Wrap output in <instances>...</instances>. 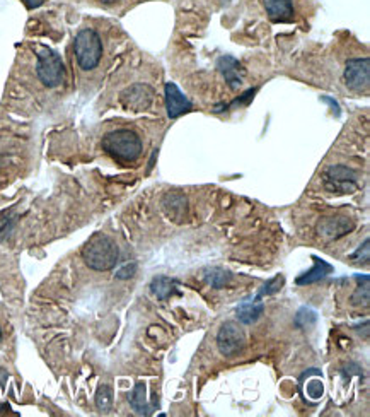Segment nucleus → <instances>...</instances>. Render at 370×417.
Returning a JSON list of instances; mask_svg holds the SVG:
<instances>
[{
  "mask_svg": "<svg viewBox=\"0 0 370 417\" xmlns=\"http://www.w3.org/2000/svg\"><path fill=\"white\" fill-rule=\"evenodd\" d=\"M246 346V337L242 328L236 321H225L222 325L219 333H217V347L219 353L225 358H234L239 353H242Z\"/></svg>",
  "mask_w": 370,
  "mask_h": 417,
  "instance_id": "obj_5",
  "label": "nucleus"
},
{
  "mask_svg": "<svg viewBox=\"0 0 370 417\" xmlns=\"http://www.w3.org/2000/svg\"><path fill=\"white\" fill-rule=\"evenodd\" d=\"M323 393H324V386L319 378H316V380H307L306 395L311 398V401H319V398L323 397Z\"/></svg>",
  "mask_w": 370,
  "mask_h": 417,
  "instance_id": "obj_21",
  "label": "nucleus"
},
{
  "mask_svg": "<svg viewBox=\"0 0 370 417\" xmlns=\"http://www.w3.org/2000/svg\"><path fill=\"white\" fill-rule=\"evenodd\" d=\"M282 286H284V277L275 276L273 279H269L268 282H264V286L259 289L258 294L261 298L272 296V294H275V293H278V291L282 289Z\"/></svg>",
  "mask_w": 370,
  "mask_h": 417,
  "instance_id": "obj_20",
  "label": "nucleus"
},
{
  "mask_svg": "<svg viewBox=\"0 0 370 417\" xmlns=\"http://www.w3.org/2000/svg\"><path fill=\"white\" fill-rule=\"evenodd\" d=\"M135 271H137L135 263L126 265L125 268H121V271H118V273H116V277H118V279H130V277L135 276Z\"/></svg>",
  "mask_w": 370,
  "mask_h": 417,
  "instance_id": "obj_24",
  "label": "nucleus"
},
{
  "mask_svg": "<svg viewBox=\"0 0 370 417\" xmlns=\"http://www.w3.org/2000/svg\"><path fill=\"white\" fill-rule=\"evenodd\" d=\"M96 407L101 412H110L113 407V390L111 386L101 385L96 392Z\"/></svg>",
  "mask_w": 370,
  "mask_h": 417,
  "instance_id": "obj_18",
  "label": "nucleus"
},
{
  "mask_svg": "<svg viewBox=\"0 0 370 417\" xmlns=\"http://www.w3.org/2000/svg\"><path fill=\"white\" fill-rule=\"evenodd\" d=\"M345 82L348 88L355 91V93H364V91L369 89L370 60L367 56L348 60L345 69Z\"/></svg>",
  "mask_w": 370,
  "mask_h": 417,
  "instance_id": "obj_8",
  "label": "nucleus"
},
{
  "mask_svg": "<svg viewBox=\"0 0 370 417\" xmlns=\"http://www.w3.org/2000/svg\"><path fill=\"white\" fill-rule=\"evenodd\" d=\"M269 19L275 23H289L294 17V6L292 0H263Z\"/></svg>",
  "mask_w": 370,
  "mask_h": 417,
  "instance_id": "obj_13",
  "label": "nucleus"
},
{
  "mask_svg": "<svg viewBox=\"0 0 370 417\" xmlns=\"http://www.w3.org/2000/svg\"><path fill=\"white\" fill-rule=\"evenodd\" d=\"M317 320V315L314 310H311V308H300L297 311V315H295V325H297L299 328H309L312 327V325L316 323Z\"/></svg>",
  "mask_w": 370,
  "mask_h": 417,
  "instance_id": "obj_19",
  "label": "nucleus"
},
{
  "mask_svg": "<svg viewBox=\"0 0 370 417\" xmlns=\"http://www.w3.org/2000/svg\"><path fill=\"white\" fill-rule=\"evenodd\" d=\"M73 51H76L77 64H79L82 71H93L101 62V38L94 29H82L76 36V41H73Z\"/></svg>",
  "mask_w": 370,
  "mask_h": 417,
  "instance_id": "obj_3",
  "label": "nucleus"
},
{
  "mask_svg": "<svg viewBox=\"0 0 370 417\" xmlns=\"http://www.w3.org/2000/svg\"><path fill=\"white\" fill-rule=\"evenodd\" d=\"M356 171L346 166H331L324 171V185L331 192L350 194L356 189Z\"/></svg>",
  "mask_w": 370,
  "mask_h": 417,
  "instance_id": "obj_6",
  "label": "nucleus"
},
{
  "mask_svg": "<svg viewBox=\"0 0 370 417\" xmlns=\"http://www.w3.org/2000/svg\"><path fill=\"white\" fill-rule=\"evenodd\" d=\"M203 281L213 289H224L230 284L232 276H230V272L225 271V268L208 267L203 271Z\"/></svg>",
  "mask_w": 370,
  "mask_h": 417,
  "instance_id": "obj_16",
  "label": "nucleus"
},
{
  "mask_svg": "<svg viewBox=\"0 0 370 417\" xmlns=\"http://www.w3.org/2000/svg\"><path fill=\"white\" fill-rule=\"evenodd\" d=\"M0 341H2V332H0Z\"/></svg>",
  "mask_w": 370,
  "mask_h": 417,
  "instance_id": "obj_27",
  "label": "nucleus"
},
{
  "mask_svg": "<svg viewBox=\"0 0 370 417\" xmlns=\"http://www.w3.org/2000/svg\"><path fill=\"white\" fill-rule=\"evenodd\" d=\"M350 258L355 260V262H362V260L364 262H367L369 260V240H365L364 246H360V248L356 250Z\"/></svg>",
  "mask_w": 370,
  "mask_h": 417,
  "instance_id": "obj_23",
  "label": "nucleus"
},
{
  "mask_svg": "<svg viewBox=\"0 0 370 417\" xmlns=\"http://www.w3.org/2000/svg\"><path fill=\"white\" fill-rule=\"evenodd\" d=\"M103 149L121 163H135L142 154V141L133 130H113L104 136Z\"/></svg>",
  "mask_w": 370,
  "mask_h": 417,
  "instance_id": "obj_2",
  "label": "nucleus"
},
{
  "mask_svg": "<svg viewBox=\"0 0 370 417\" xmlns=\"http://www.w3.org/2000/svg\"><path fill=\"white\" fill-rule=\"evenodd\" d=\"M261 299L263 298H261L259 294H256V296H250V298L242 299V301L239 303V306L236 310V316H237V320L241 321V323L251 325V323H255V321L258 320L261 315H263L264 305Z\"/></svg>",
  "mask_w": 370,
  "mask_h": 417,
  "instance_id": "obj_12",
  "label": "nucleus"
},
{
  "mask_svg": "<svg viewBox=\"0 0 370 417\" xmlns=\"http://www.w3.org/2000/svg\"><path fill=\"white\" fill-rule=\"evenodd\" d=\"M150 289L160 301H165V299H169L174 293H176V282L165 276H158L152 279Z\"/></svg>",
  "mask_w": 370,
  "mask_h": 417,
  "instance_id": "obj_17",
  "label": "nucleus"
},
{
  "mask_svg": "<svg viewBox=\"0 0 370 417\" xmlns=\"http://www.w3.org/2000/svg\"><path fill=\"white\" fill-rule=\"evenodd\" d=\"M118 257L120 251L116 243L103 233L91 236L82 248V258H84L86 265L98 272L111 271L118 263Z\"/></svg>",
  "mask_w": 370,
  "mask_h": 417,
  "instance_id": "obj_1",
  "label": "nucleus"
},
{
  "mask_svg": "<svg viewBox=\"0 0 370 417\" xmlns=\"http://www.w3.org/2000/svg\"><path fill=\"white\" fill-rule=\"evenodd\" d=\"M354 228V221L348 217H324L317 224V234L326 241H333L345 236V234H350Z\"/></svg>",
  "mask_w": 370,
  "mask_h": 417,
  "instance_id": "obj_9",
  "label": "nucleus"
},
{
  "mask_svg": "<svg viewBox=\"0 0 370 417\" xmlns=\"http://www.w3.org/2000/svg\"><path fill=\"white\" fill-rule=\"evenodd\" d=\"M128 402L135 411V414L149 416L152 412V407L149 406V401H147V385L142 383V381H138L133 386L132 392L128 393Z\"/></svg>",
  "mask_w": 370,
  "mask_h": 417,
  "instance_id": "obj_15",
  "label": "nucleus"
},
{
  "mask_svg": "<svg viewBox=\"0 0 370 417\" xmlns=\"http://www.w3.org/2000/svg\"><path fill=\"white\" fill-rule=\"evenodd\" d=\"M2 409H4V406H2V402H0V412H2Z\"/></svg>",
  "mask_w": 370,
  "mask_h": 417,
  "instance_id": "obj_26",
  "label": "nucleus"
},
{
  "mask_svg": "<svg viewBox=\"0 0 370 417\" xmlns=\"http://www.w3.org/2000/svg\"><path fill=\"white\" fill-rule=\"evenodd\" d=\"M312 260H314V265H312L311 271L302 273V276L297 277V281H295L299 286L314 284V282H319L321 279H324L326 276H329V273L333 272V265H329L326 260L319 257H314Z\"/></svg>",
  "mask_w": 370,
  "mask_h": 417,
  "instance_id": "obj_14",
  "label": "nucleus"
},
{
  "mask_svg": "<svg viewBox=\"0 0 370 417\" xmlns=\"http://www.w3.org/2000/svg\"><path fill=\"white\" fill-rule=\"evenodd\" d=\"M36 72L46 88H56L65 79V67L62 59H60L56 51L50 49H43L38 54Z\"/></svg>",
  "mask_w": 370,
  "mask_h": 417,
  "instance_id": "obj_4",
  "label": "nucleus"
},
{
  "mask_svg": "<svg viewBox=\"0 0 370 417\" xmlns=\"http://www.w3.org/2000/svg\"><path fill=\"white\" fill-rule=\"evenodd\" d=\"M164 94H165V110H168L169 119H180L181 115L191 111L193 104L188 98L185 96V93L178 88L174 82H168L164 86Z\"/></svg>",
  "mask_w": 370,
  "mask_h": 417,
  "instance_id": "obj_10",
  "label": "nucleus"
},
{
  "mask_svg": "<svg viewBox=\"0 0 370 417\" xmlns=\"http://www.w3.org/2000/svg\"><path fill=\"white\" fill-rule=\"evenodd\" d=\"M351 301H354V305H369V276H365L364 279V286L360 284L359 288H356L354 298H351Z\"/></svg>",
  "mask_w": 370,
  "mask_h": 417,
  "instance_id": "obj_22",
  "label": "nucleus"
},
{
  "mask_svg": "<svg viewBox=\"0 0 370 417\" xmlns=\"http://www.w3.org/2000/svg\"><path fill=\"white\" fill-rule=\"evenodd\" d=\"M217 69L222 74L227 86L232 91H237L242 86V81H245V69H242L241 62L237 59L230 55H224L217 60Z\"/></svg>",
  "mask_w": 370,
  "mask_h": 417,
  "instance_id": "obj_11",
  "label": "nucleus"
},
{
  "mask_svg": "<svg viewBox=\"0 0 370 417\" xmlns=\"http://www.w3.org/2000/svg\"><path fill=\"white\" fill-rule=\"evenodd\" d=\"M154 101V89L149 84H133L120 94V103L125 110L145 111Z\"/></svg>",
  "mask_w": 370,
  "mask_h": 417,
  "instance_id": "obj_7",
  "label": "nucleus"
},
{
  "mask_svg": "<svg viewBox=\"0 0 370 417\" xmlns=\"http://www.w3.org/2000/svg\"><path fill=\"white\" fill-rule=\"evenodd\" d=\"M23 2L26 4V7L28 9H36V7H40L45 0H23Z\"/></svg>",
  "mask_w": 370,
  "mask_h": 417,
  "instance_id": "obj_25",
  "label": "nucleus"
}]
</instances>
